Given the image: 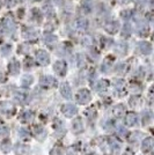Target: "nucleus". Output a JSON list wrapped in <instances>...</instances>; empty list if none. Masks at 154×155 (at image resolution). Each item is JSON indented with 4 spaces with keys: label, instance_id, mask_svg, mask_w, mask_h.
Segmentation results:
<instances>
[{
    "label": "nucleus",
    "instance_id": "f257e3e1",
    "mask_svg": "<svg viewBox=\"0 0 154 155\" xmlns=\"http://www.w3.org/2000/svg\"><path fill=\"white\" fill-rule=\"evenodd\" d=\"M36 59H37V61H38L39 64L42 65H46L49 63V54H48V52L45 51V50H38V51L36 52Z\"/></svg>",
    "mask_w": 154,
    "mask_h": 155
},
{
    "label": "nucleus",
    "instance_id": "f03ea898",
    "mask_svg": "<svg viewBox=\"0 0 154 155\" xmlns=\"http://www.w3.org/2000/svg\"><path fill=\"white\" fill-rule=\"evenodd\" d=\"M53 68L59 75H64L65 72H66V63L64 60H58L53 65Z\"/></svg>",
    "mask_w": 154,
    "mask_h": 155
},
{
    "label": "nucleus",
    "instance_id": "7ed1b4c3",
    "mask_svg": "<svg viewBox=\"0 0 154 155\" xmlns=\"http://www.w3.org/2000/svg\"><path fill=\"white\" fill-rule=\"evenodd\" d=\"M138 49H139V51L141 53H144V54H149L151 52H152V45L148 43V42H145V41H142L140 42L139 44H138Z\"/></svg>",
    "mask_w": 154,
    "mask_h": 155
},
{
    "label": "nucleus",
    "instance_id": "20e7f679",
    "mask_svg": "<svg viewBox=\"0 0 154 155\" xmlns=\"http://www.w3.org/2000/svg\"><path fill=\"white\" fill-rule=\"evenodd\" d=\"M105 29L108 30L109 32H111V34H115V32H117V30H118V23L117 22H109L107 26H105Z\"/></svg>",
    "mask_w": 154,
    "mask_h": 155
},
{
    "label": "nucleus",
    "instance_id": "39448f33",
    "mask_svg": "<svg viewBox=\"0 0 154 155\" xmlns=\"http://www.w3.org/2000/svg\"><path fill=\"white\" fill-rule=\"evenodd\" d=\"M153 139H151V138H148V139H146L145 141H144V143H142V149L145 150V152H147V150H149V149L153 147Z\"/></svg>",
    "mask_w": 154,
    "mask_h": 155
},
{
    "label": "nucleus",
    "instance_id": "423d86ee",
    "mask_svg": "<svg viewBox=\"0 0 154 155\" xmlns=\"http://www.w3.org/2000/svg\"><path fill=\"white\" fill-rule=\"evenodd\" d=\"M8 67H9V72L11 73H16V72H19V63L16 61V60H12L9 65H8Z\"/></svg>",
    "mask_w": 154,
    "mask_h": 155
},
{
    "label": "nucleus",
    "instance_id": "0eeeda50",
    "mask_svg": "<svg viewBox=\"0 0 154 155\" xmlns=\"http://www.w3.org/2000/svg\"><path fill=\"white\" fill-rule=\"evenodd\" d=\"M25 37L27 39H34L37 37V31L32 30V29H28V32H25Z\"/></svg>",
    "mask_w": 154,
    "mask_h": 155
},
{
    "label": "nucleus",
    "instance_id": "6e6552de",
    "mask_svg": "<svg viewBox=\"0 0 154 155\" xmlns=\"http://www.w3.org/2000/svg\"><path fill=\"white\" fill-rule=\"evenodd\" d=\"M77 28L79 30H85L86 29V27H87V22H86V20L84 19H79L77 20Z\"/></svg>",
    "mask_w": 154,
    "mask_h": 155
},
{
    "label": "nucleus",
    "instance_id": "1a4fd4ad",
    "mask_svg": "<svg viewBox=\"0 0 154 155\" xmlns=\"http://www.w3.org/2000/svg\"><path fill=\"white\" fill-rule=\"evenodd\" d=\"M56 37L53 36V35H45L44 36V41L45 43H48V44H53V43H56Z\"/></svg>",
    "mask_w": 154,
    "mask_h": 155
},
{
    "label": "nucleus",
    "instance_id": "9d476101",
    "mask_svg": "<svg viewBox=\"0 0 154 155\" xmlns=\"http://www.w3.org/2000/svg\"><path fill=\"white\" fill-rule=\"evenodd\" d=\"M147 30H148V27L147 25H142L138 28V32H139V35H142V36H145L146 34H147Z\"/></svg>",
    "mask_w": 154,
    "mask_h": 155
},
{
    "label": "nucleus",
    "instance_id": "9b49d317",
    "mask_svg": "<svg viewBox=\"0 0 154 155\" xmlns=\"http://www.w3.org/2000/svg\"><path fill=\"white\" fill-rule=\"evenodd\" d=\"M62 93L65 97H70V88L67 84H63V88H62Z\"/></svg>",
    "mask_w": 154,
    "mask_h": 155
},
{
    "label": "nucleus",
    "instance_id": "f8f14e48",
    "mask_svg": "<svg viewBox=\"0 0 154 155\" xmlns=\"http://www.w3.org/2000/svg\"><path fill=\"white\" fill-rule=\"evenodd\" d=\"M128 123L130 124V125H132V124H135L136 123V120H137V117H136L135 114H130L128 116Z\"/></svg>",
    "mask_w": 154,
    "mask_h": 155
},
{
    "label": "nucleus",
    "instance_id": "ddd939ff",
    "mask_svg": "<svg viewBox=\"0 0 154 155\" xmlns=\"http://www.w3.org/2000/svg\"><path fill=\"white\" fill-rule=\"evenodd\" d=\"M121 1H122V2H124V4H125V2H128V1H130V0H121Z\"/></svg>",
    "mask_w": 154,
    "mask_h": 155
},
{
    "label": "nucleus",
    "instance_id": "4468645a",
    "mask_svg": "<svg viewBox=\"0 0 154 155\" xmlns=\"http://www.w3.org/2000/svg\"><path fill=\"white\" fill-rule=\"evenodd\" d=\"M152 91H153V93H154V87H153V89H152Z\"/></svg>",
    "mask_w": 154,
    "mask_h": 155
}]
</instances>
